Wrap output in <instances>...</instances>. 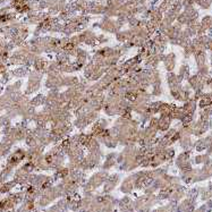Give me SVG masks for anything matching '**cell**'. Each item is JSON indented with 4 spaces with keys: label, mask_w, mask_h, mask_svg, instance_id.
<instances>
[{
    "label": "cell",
    "mask_w": 212,
    "mask_h": 212,
    "mask_svg": "<svg viewBox=\"0 0 212 212\" xmlns=\"http://www.w3.org/2000/svg\"><path fill=\"white\" fill-rule=\"evenodd\" d=\"M32 103L34 104L35 107L42 106V104L46 103V97H44V95H38V97L34 98V100L32 101Z\"/></svg>",
    "instance_id": "cell-1"
}]
</instances>
